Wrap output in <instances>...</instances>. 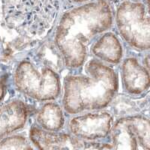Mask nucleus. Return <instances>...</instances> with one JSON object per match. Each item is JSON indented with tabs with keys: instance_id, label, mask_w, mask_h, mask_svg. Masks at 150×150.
I'll return each instance as SVG.
<instances>
[{
	"instance_id": "1",
	"label": "nucleus",
	"mask_w": 150,
	"mask_h": 150,
	"mask_svg": "<svg viewBox=\"0 0 150 150\" xmlns=\"http://www.w3.org/2000/svg\"><path fill=\"white\" fill-rule=\"evenodd\" d=\"M113 12L111 0H91L62 12L51 35L65 68L71 71L82 69L94 41L113 29Z\"/></svg>"
},
{
	"instance_id": "2",
	"label": "nucleus",
	"mask_w": 150,
	"mask_h": 150,
	"mask_svg": "<svg viewBox=\"0 0 150 150\" xmlns=\"http://www.w3.org/2000/svg\"><path fill=\"white\" fill-rule=\"evenodd\" d=\"M82 68L85 73L68 74L63 80L61 104L67 116L107 109L119 92V74L114 67L92 58Z\"/></svg>"
},
{
	"instance_id": "3",
	"label": "nucleus",
	"mask_w": 150,
	"mask_h": 150,
	"mask_svg": "<svg viewBox=\"0 0 150 150\" xmlns=\"http://www.w3.org/2000/svg\"><path fill=\"white\" fill-rule=\"evenodd\" d=\"M64 0H1L2 26L21 35L42 41L51 35Z\"/></svg>"
},
{
	"instance_id": "4",
	"label": "nucleus",
	"mask_w": 150,
	"mask_h": 150,
	"mask_svg": "<svg viewBox=\"0 0 150 150\" xmlns=\"http://www.w3.org/2000/svg\"><path fill=\"white\" fill-rule=\"evenodd\" d=\"M12 82L19 93L38 102L57 101L62 95L61 74L37 65L27 56L17 63Z\"/></svg>"
},
{
	"instance_id": "5",
	"label": "nucleus",
	"mask_w": 150,
	"mask_h": 150,
	"mask_svg": "<svg viewBox=\"0 0 150 150\" xmlns=\"http://www.w3.org/2000/svg\"><path fill=\"white\" fill-rule=\"evenodd\" d=\"M116 33L131 49L149 51L150 16L144 2L120 0L113 12Z\"/></svg>"
},
{
	"instance_id": "6",
	"label": "nucleus",
	"mask_w": 150,
	"mask_h": 150,
	"mask_svg": "<svg viewBox=\"0 0 150 150\" xmlns=\"http://www.w3.org/2000/svg\"><path fill=\"white\" fill-rule=\"evenodd\" d=\"M68 132L82 141L109 139L115 117L108 109L85 111L67 116Z\"/></svg>"
},
{
	"instance_id": "7",
	"label": "nucleus",
	"mask_w": 150,
	"mask_h": 150,
	"mask_svg": "<svg viewBox=\"0 0 150 150\" xmlns=\"http://www.w3.org/2000/svg\"><path fill=\"white\" fill-rule=\"evenodd\" d=\"M120 65V77L125 92L132 96H141L149 91V70L143 66L140 58L128 55Z\"/></svg>"
},
{
	"instance_id": "8",
	"label": "nucleus",
	"mask_w": 150,
	"mask_h": 150,
	"mask_svg": "<svg viewBox=\"0 0 150 150\" xmlns=\"http://www.w3.org/2000/svg\"><path fill=\"white\" fill-rule=\"evenodd\" d=\"M29 138L37 149H84V141L68 131H47L35 123L29 129Z\"/></svg>"
},
{
	"instance_id": "9",
	"label": "nucleus",
	"mask_w": 150,
	"mask_h": 150,
	"mask_svg": "<svg viewBox=\"0 0 150 150\" xmlns=\"http://www.w3.org/2000/svg\"><path fill=\"white\" fill-rule=\"evenodd\" d=\"M93 58L110 66L121 63L125 56V50L121 38L114 31L108 30L96 38L89 48Z\"/></svg>"
},
{
	"instance_id": "10",
	"label": "nucleus",
	"mask_w": 150,
	"mask_h": 150,
	"mask_svg": "<svg viewBox=\"0 0 150 150\" xmlns=\"http://www.w3.org/2000/svg\"><path fill=\"white\" fill-rule=\"evenodd\" d=\"M29 112L27 104L18 98L0 106V140L26 126Z\"/></svg>"
},
{
	"instance_id": "11",
	"label": "nucleus",
	"mask_w": 150,
	"mask_h": 150,
	"mask_svg": "<svg viewBox=\"0 0 150 150\" xmlns=\"http://www.w3.org/2000/svg\"><path fill=\"white\" fill-rule=\"evenodd\" d=\"M109 110L116 118L138 114L149 116V91L141 96H132L126 92H117L110 104Z\"/></svg>"
},
{
	"instance_id": "12",
	"label": "nucleus",
	"mask_w": 150,
	"mask_h": 150,
	"mask_svg": "<svg viewBox=\"0 0 150 150\" xmlns=\"http://www.w3.org/2000/svg\"><path fill=\"white\" fill-rule=\"evenodd\" d=\"M26 56L37 65L50 68L59 74L65 69L62 55L52 35L40 41L28 51Z\"/></svg>"
},
{
	"instance_id": "13",
	"label": "nucleus",
	"mask_w": 150,
	"mask_h": 150,
	"mask_svg": "<svg viewBox=\"0 0 150 150\" xmlns=\"http://www.w3.org/2000/svg\"><path fill=\"white\" fill-rule=\"evenodd\" d=\"M67 116L62 104L56 101H46L36 112L35 123L47 131H61L65 128Z\"/></svg>"
},
{
	"instance_id": "14",
	"label": "nucleus",
	"mask_w": 150,
	"mask_h": 150,
	"mask_svg": "<svg viewBox=\"0 0 150 150\" xmlns=\"http://www.w3.org/2000/svg\"><path fill=\"white\" fill-rule=\"evenodd\" d=\"M113 149H139L136 137L129 125L127 116L116 118L109 136Z\"/></svg>"
},
{
	"instance_id": "15",
	"label": "nucleus",
	"mask_w": 150,
	"mask_h": 150,
	"mask_svg": "<svg viewBox=\"0 0 150 150\" xmlns=\"http://www.w3.org/2000/svg\"><path fill=\"white\" fill-rule=\"evenodd\" d=\"M129 125L136 137L141 149H150V122L149 116L144 114L127 116Z\"/></svg>"
},
{
	"instance_id": "16",
	"label": "nucleus",
	"mask_w": 150,
	"mask_h": 150,
	"mask_svg": "<svg viewBox=\"0 0 150 150\" xmlns=\"http://www.w3.org/2000/svg\"><path fill=\"white\" fill-rule=\"evenodd\" d=\"M35 149L29 137L23 134L8 135L0 140V149Z\"/></svg>"
},
{
	"instance_id": "17",
	"label": "nucleus",
	"mask_w": 150,
	"mask_h": 150,
	"mask_svg": "<svg viewBox=\"0 0 150 150\" xmlns=\"http://www.w3.org/2000/svg\"><path fill=\"white\" fill-rule=\"evenodd\" d=\"M7 92V80H5V77L0 80V103L5 98V96Z\"/></svg>"
},
{
	"instance_id": "18",
	"label": "nucleus",
	"mask_w": 150,
	"mask_h": 150,
	"mask_svg": "<svg viewBox=\"0 0 150 150\" xmlns=\"http://www.w3.org/2000/svg\"><path fill=\"white\" fill-rule=\"evenodd\" d=\"M142 56L140 58L141 63L145 68H146L148 70L150 71L149 66V51L143 52L142 53Z\"/></svg>"
},
{
	"instance_id": "19",
	"label": "nucleus",
	"mask_w": 150,
	"mask_h": 150,
	"mask_svg": "<svg viewBox=\"0 0 150 150\" xmlns=\"http://www.w3.org/2000/svg\"><path fill=\"white\" fill-rule=\"evenodd\" d=\"M64 1L68 6L73 7V6H77V5L87 3L90 2L91 0H64Z\"/></svg>"
},
{
	"instance_id": "20",
	"label": "nucleus",
	"mask_w": 150,
	"mask_h": 150,
	"mask_svg": "<svg viewBox=\"0 0 150 150\" xmlns=\"http://www.w3.org/2000/svg\"><path fill=\"white\" fill-rule=\"evenodd\" d=\"M128 1H132V2H144L146 4L149 5V0H128Z\"/></svg>"
}]
</instances>
